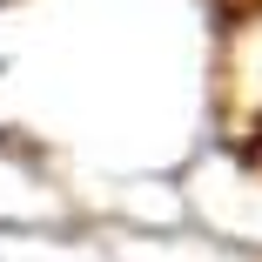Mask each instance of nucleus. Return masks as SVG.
Instances as JSON below:
<instances>
[{"instance_id":"nucleus-1","label":"nucleus","mask_w":262,"mask_h":262,"mask_svg":"<svg viewBox=\"0 0 262 262\" xmlns=\"http://www.w3.org/2000/svg\"><path fill=\"white\" fill-rule=\"evenodd\" d=\"M235 148H242V162H249V168H262V115L249 121V135H242Z\"/></svg>"}]
</instances>
